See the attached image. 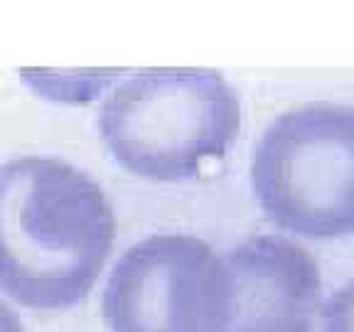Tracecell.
Listing matches in <instances>:
<instances>
[{"instance_id":"cell-1","label":"cell","mask_w":354,"mask_h":332,"mask_svg":"<svg viewBox=\"0 0 354 332\" xmlns=\"http://www.w3.org/2000/svg\"><path fill=\"white\" fill-rule=\"evenodd\" d=\"M116 214L88 172L50 155L0 163V290L32 310H66L96 286Z\"/></svg>"},{"instance_id":"cell-2","label":"cell","mask_w":354,"mask_h":332,"mask_svg":"<svg viewBox=\"0 0 354 332\" xmlns=\"http://www.w3.org/2000/svg\"><path fill=\"white\" fill-rule=\"evenodd\" d=\"M96 126L111 158L133 177L187 183L239 138L241 99L216 69L150 66L109 89Z\"/></svg>"},{"instance_id":"cell-3","label":"cell","mask_w":354,"mask_h":332,"mask_svg":"<svg viewBox=\"0 0 354 332\" xmlns=\"http://www.w3.org/2000/svg\"><path fill=\"white\" fill-rule=\"evenodd\" d=\"M263 214L305 239L354 234V106L305 104L276 116L251 155Z\"/></svg>"},{"instance_id":"cell-4","label":"cell","mask_w":354,"mask_h":332,"mask_svg":"<svg viewBox=\"0 0 354 332\" xmlns=\"http://www.w3.org/2000/svg\"><path fill=\"white\" fill-rule=\"evenodd\" d=\"M229 305L227 264L205 239L153 234L116 261L101 315L109 332H221Z\"/></svg>"},{"instance_id":"cell-5","label":"cell","mask_w":354,"mask_h":332,"mask_svg":"<svg viewBox=\"0 0 354 332\" xmlns=\"http://www.w3.org/2000/svg\"><path fill=\"white\" fill-rule=\"evenodd\" d=\"M232 305L221 332H313L320 308L315 259L281 234H259L224 256Z\"/></svg>"},{"instance_id":"cell-6","label":"cell","mask_w":354,"mask_h":332,"mask_svg":"<svg viewBox=\"0 0 354 332\" xmlns=\"http://www.w3.org/2000/svg\"><path fill=\"white\" fill-rule=\"evenodd\" d=\"M17 77L37 99L62 106H86L104 99L109 89L126 77V69H50L22 66Z\"/></svg>"},{"instance_id":"cell-7","label":"cell","mask_w":354,"mask_h":332,"mask_svg":"<svg viewBox=\"0 0 354 332\" xmlns=\"http://www.w3.org/2000/svg\"><path fill=\"white\" fill-rule=\"evenodd\" d=\"M322 325L325 332H354V281L332 293L322 310Z\"/></svg>"},{"instance_id":"cell-8","label":"cell","mask_w":354,"mask_h":332,"mask_svg":"<svg viewBox=\"0 0 354 332\" xmlns=\"http://www.w3.org/2000/svg\"><path fill=\"white\" fill-rule=\"evenodd\" d=\"M0 332H25L20 315L3 298H0Z\"/></svg>"}]
</instances>
